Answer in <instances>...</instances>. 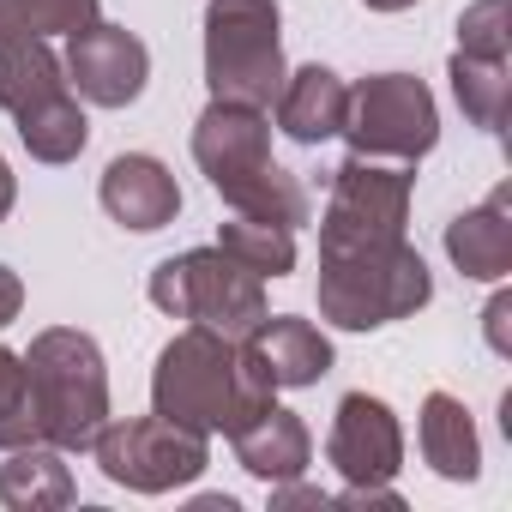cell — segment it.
Returning <instances> with one entry per match:
<instances>
[{
  "label": "cell",
  "instance_id": "cell-5",
  "mask_svg": "<svg viewBox=\"0 0 512 512\" xmlns=\"http://www.w3.org/2000/svg\"><path fill=\"white\" fill-rule=\"evenodd\" d=\"M0 109L19 121V139L37 163H73L91 139L85 109L67 85V67L43 37L0 43Z\"/></svg>",
  "mask_w": 512,
  "mask_h": 512
},
{
  "label": "cell",
  "instance_id": "cell-19",
  "mask_svg": "<svg viewBox=\"0 0 512 512\" xmlns=\"http://www.w3.org/2000/svg\"><path fill=\"white\" fill-rule=\"evenodd\" d=\"M422 458L446 482H476V470H482L476 422L452 392H428V404H422Z\"/></svg>",
  "mask_w": 512,
  "mask_h": 512
},
{
  "label": "cell",
  "instance_id": "cell-3",
  "mask_svg": "<svg viewBox=\"0 0 512 512\" xmlns=\"http://www.w3.org/2000/svg\"><path fill=\"white\" fill-rule=\"evenodd\" d=\"M25 380H31V416H37V440L61 446V452H91V440L109 422V368L91 332L73 326H49L31 338L25 356Z\"/></svg>",
  "mask_w": 512,
  "mask_h": 512
},
{
  "label": "cell",
  "instance_id": "cell-15",
  "mask_svg": "<svg viewBox=\"0 0 512 512\" xmlns=\"http://www.w3.org/2000/svg\"><path fill=\"white\" fill-rule=\"evenodd\" d=\"M235 440V464L247 476H260V482H296L308 464H314V434L296 410H278L266 404L260 416H253L247 428L229 434Z\"/></svg>",
  "mask_w": 512,
  "mask_h": 512
},
{
  "label": "cell",
  "instance_id": "cell-23",
  "mask_svg": "<svg viewBox=\"0 0 512 512\" xmlns=\"http://www.w3.org/2000/svg\"><path fill=\"white\" fill-rule=\"evenodd\" d=\"M37 440V416H31V380H25V356L0 350V446H25Z\"/></svg>",
  "mask_w": 512,
  "mask_h": 512
},
{
  "label": "cell",
  "instance_id": "cell-14",
  "mask_svg": "<svg viewBox=\"0 0 512 512\" xmlns=\"http://www.w3.org/2000/svg\"><path fill=\"white\" fill-rule=\"evenodd\" d=\"M446 253L452 266L476 284H500L512 272V187L500 181L476 211L446 223Z\"/></svg>",
  "mask_w": 512,
  "mask_h": 512
},
{
  "label": "cell",
  "instance_id": "cell-7",
  "mask_svg": "<svg viewBox=\"0 0 512 512\" xmlns=\"http://www.w3.org/2000/svg\"><path fill=\"white\" fill-rule=\"evenodd\" d=\"M151 302L169 320H193V326H211V332L241 344L266 320V278L247 272L223 247H193V253L163 260L151 272Z\"/></svg>",
  "mask_w": 512,
  "mask_h": 512
},
{
  "label": "cell",
  "instance_id": "cell-16",
  "mask_svg": "<svg viewBox=\"0 0 512 512\" xmlns=\"http://www.w3.org/2000/svg\"><path fill=\"white\" fill-rule=\"evenodd\" d=\"M241 344L260 356V368L272 374V386H314V380L332 374V344H326V332H320L314 320H296V314H266Z\"/></svg>",
  "mask_w": 512,
  "mask_h": 512
},
{
  "label": "cell",
  "instance_id": "cell-1",
  "mask_svg": "<svg viewBox=\"0 0 512 512\" xmlns=\"http://www.w3.org/2000/svg\"><path fill=\"white\" fill-rule=\"evenodd\" d=\"M272 374L260 368L247 344L211 332V326H187L163 344L157 374H151V410L163 422H181L193 434H235L272 404Z\"/></svg>",
  "mask_w": 512,
  "mask_h": 512
},
{
  "label": "cell",
  "instance_id": "cell-20",
  "mask_svg": "<svg viewBox=\"0 0 512 512\" xmlns=\"http://www.w3.org/2000/svg\"><path fill=\"white\" fill-rule=\"evenodd\" d=\"M217 247L235 253V260L260 278H290L296 272V229L272 223V217H241L235 211V223H217Z\"/></svg>",
  "mask_w": 512,
  "mask_h": 512
},
{
  "label": "cell",
  "instance_id": "cell-13",
  "mask_svg": "<svg viewBox=\"0 0 512 512\" xmlns=\"http://www.w3.org/2000/svg\"><path fill=\"white\" fill-rule=\"evenodd\" d=\"M103 211L121 223V229H133V235H151V229H163V223H175V211H181V187H175V175L157 163V157H145V151H127V157H115L109 169H103Z\"/></svg>",
  "mask_w": 512,
  "mask_h": 512
},
{
  "label": "cell",
  "instance_id": "cell-24",
  "mask_svg": "<svg viewBox=\"0 0 512 512\" xmlns=\"http://www.w3.org/2000/svg\"><path fill=\"white\" fill-rule=\"evenodd\" d=\"M458 49L482 55V61H506L512 55V31H506V0H476L458 13Z\"/></svg>",
  "mask_w": 512,
  "mask_h": 512
},
{
  "label": "cell",
  "instance_id": "cell-6",
  "mask_svg": "<svg viewBox=\"0 0 512 512\" xmlns=\"http://www.w3.org/2000/svg\"><path fill=\"white\" fill-rule=\"evenodd\" d=\"M205 85L217 103L272 109L284 91L278 0H211L205 7Z\"/></svg>",
  "mask_w": 512,
  "mask_h": 512
},
{
  "label": "cell",
  "instance_id": "cell-12",
  "mask_svg": "<svg viewBox=\"0 0 512 512\" xmlns=\"http://www.w3.org/2000/svg\"><path fill=\"white\" fill-rule=\"evenodd\" d=\"M326 458H332V470H338L350 488H380V482H392L398 464H404L398 416H392L380 398L350 392V398L338 404L332 434H326Z\"/></svg>",
  "mask_w": 512,
  "mask_h": 512
},
{
  "label": "cell",
  "instance_id": "cell-22",
  "mask_svg": "<svg viewBox=\"0 0 512 512\" xmlns=\"http://www.w3.org/2000/svg\"><path fill=\"white\" fill-rule=\"evenodd\" d=\"M97 19V0H0V43L25 37H73L79 25Z\"/></svg>",
  "mask_w": 512,
  "mask_h": 512
},
{
  "label": "cell",
  "instance_id": "cell-25",
  "mask_svg": "<svg viewBox=\"0 0 512 512\" xmlns=\"http://www.w3.org/2000/svg\"><path fill=\"white\" fill-rule=\"evenodd\" d=\"M482 320H488V344H494V350L506 356V350H512V332H506V320H512V296H494Z\"/></svg>",
  "mask_w": 512,
  "mask_h": 512
},
{
  "label": "cell",
  "instance_id": "cell-26",
  "mask_svg": "<svg viewBox=\"0 0 512 512\" xmlns=\"http://www.w3.org/2000/svg\"><path fill=\"white\" fill-rule=\"evenodd\" d=\"M19 308H25V284H19V272H13V266H0V326H13V320H19Z\"/></svg>",
  "mask_w": 512,
  "mask_h": 512
},
{
  "label": "cell",
  "instance_id": "cell-8",
  "mask_svg": "<svg viewBox=\"0 0 512 512\" xmlns=\"http://www.w3.org/2000/svg\"><path fill=\"white\" fill-rule=\"evenodd\" d=\"M410 163H380V157H350L332 169V199L320 223V253H356V247H386L404 241V211H410Z\"/></svg>",
  "mask_w": 512,
  "mask_h": 512
},
{
  "label": "cell",
  "instance_id": "cell-9",
  "mask_svg": "<svg viewBox=\"0 0 512 512\" xmlns=\"http://www.w3.org/2000/svg\"><path fill=\"white\" fill-rule=\"evenodd\" d=\"M344 139L356 157H392V163H416L434 151L440 139V109L434 91L410 73H374L350 91V115H344Z\"/></svg>",
  "mask_w": 512,
  "mask_h": 512
},
{
  "label": "cell",
  "instance_id": "cell-10",
  "mask_svg": "<svg viewBox=\"0 0 512 512\" xmlns=\"http://www.w3.org/2000/svg\"><path fill=\"white\" fill-rule=\"evenodd\" d=\"M91 452H97L103 476L121 482V488H133V494H169V488L193 482L211 464L205 434H193L181 422H163L157 410L133 416V422H103V434L91 440Z\"/></svg>",
  "mask_w": 512,
  "mask_h": 512
},
{
  "label": "cell",
  "instance_id": "cell-4",
  "mask_svg": "<svg viewBox=\"0 0 512 512\" xmlns=\"http://www.w3.org/2000/svg\"><path fill=\"white\" fill-rule=\"evenodd\" d=\"M434 296V278L410 241L356 247V253H320V314L344 332H374L404 314H416Z\"/></svg>",
  "mask_w": 512,
  "mask_h": 512
},
{
  "label": "cell",
  "instance_id": "cell-28",
  "mask_svg": "<svg viewBox=\"0 0 512 512\" xmlns=\"http://www.w3.org/2000/svg\"><path fill=\"white\" fill-rule=\"evenodd\" d=\"M362 7H374V13H404V7H416V0H362Z\"/></svg>",
  "mask_w": 512,
  "mask_h": 512
},
{
  "label": "cell",
  "instance_id": "cell-27",
  "mask_svg": "<svg viewBox=\"0 0 512 512\" xmlns=\"http://www.w3.org/2000/svg\"><path fill=\"white\" fill-rule=\"evenodd\" d=\"M13 199H19V181H13V169H7V157H0V223H7V211H13Z\"/></svg>",
  "mask_w": 512,
  "mask_h": 512
},
{
  "label": "cell",
  "instance_id": "cell-2",
  "mask_svg": "<svg viewBox=\"0 0 512 512\" xmlns=\"http://www.w3.org/2000/svg\"><path fill=\"white\" fill-rule=\"evenodd\" d=\"M193 163L205 169V181L223 193L229 211L241 217H272V223H308V193L302 181L272 157V121L266 109L247 103H217L199 115L193 127Z\"/></svg>",
  "mask_w": 512,
  "mask_h": 512
},
{
  "label": "cell",
  "instance_id": "cell-21",
  "mask_svg": "<svg viewBox=\"0 0 512 512\" xmlns=\"http://www.w3.org/2000/svg\"><path fill=\"white\" fill-rule=\"evenodd\" d=\"M452 91L458 109L470 115V127L500 133L506 127V103H512V61H482V55H452Z\"/></svg>",
  "mask_w": 512,
  "mask_h": 512
},
{
  "label": "cell",
  "instance_id": "cell-18",
  "mask_svg": "<svg viewBox=\"0 0 512 512\" xmlns=\"http://www.w3.org/2000/svg\"><path fill=\"white\" fill-rule=\"evenodd\" d=\"M73 470H67V458H61V446H37V440H25V446H13V458H7V470H0V500H7L13 512H49V506H73Z\"/></svg>",
  "mask_w": 512,
  "mask_h": 512
},
{
  "label": "cell",
  "instance_id": "cell-11",
  "mask_svg": "<svg viewBox=\"0 0 512 512\" xmlns=\"http://www.w3.org/2000/svg\"><path fill=\"white\" fill-rule=\"evenodd\" d=\"M67 85L85 97V103H97V109H127L139 91H145V73H151V55H145V43L127 31V25H103V19H91V25H79L73 37H67Z\"/></svg>",
  "mask_w": 512,
  "mask_h": 512
},
{
  "label": "cell",
  "instance_id": "cell-17",
  "mask_svg": "<svg viewBox=\"0 0 512 512\" xmlns=\"http://www.w3.org/2000/svg\"><path fill=\"white\" fill-rule=\"evenodd\" d=\"M278 127L296 139V145H326L344 133V115H350V85L332 73V67H302V73H284V91H278Z\"/></svg>",
  "mask_w": 512,
  "mask_h": 512
}]
</instances>
